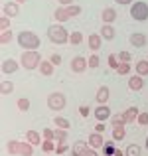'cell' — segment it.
<instances>
[{"label":"cell","instance_id":"6da1fadb","mask_svg":"<svg viewBox=\"0 0 148 156\" xmlns=\"http://www.w3.org/2000/svg\"><path fill=\"white\" fill-rule=\"evenodd\" d=\"M18 44H20V48H24L26 51H34V50L40 48V38L34 34V32L24 30V32L18 34Z\"/></svg>","mask_w":148,"mask_h":156},{"label":"cell","instance_id":"7a4b0ae2","mask_svg":"<svg viewBox=\"0 0 148 156\" xmlns=\"http://www.w3.org/2000/svg\"><path fill=\"white\" fill-rule=\"evenodd\" d=\"M10 154H18V156H34V146L30 142H20V140H8L6 144Z\"/></svg>","mask_w":148,"mask_h":156},{"label":"cell","instance_id":"3957f363","mask_svg":"<svg viewBox=\"0 0 148 156\" xmlns=\"http://www.w3.org/2000/svg\"><path fill=\"white\" fill-rule=\"evenodd\" d=\"M48 38L53 44H67L69 42V32L63 26H59V24H53V26L48 28Z\"/></svg>","mask_w":148,"mask_h":156},{"label":"cell","instance_id":"277c9868","mask_svg":"<svg viewBox=\"0 0 148 156\" xmlns=\"http://www.w3.org/2000/svg\"><path fill=\"white\" fill-rule=\"evenodd\" d=\"M40 63H42V55L38 53V50H34V51H24L22 57H20V65H22V67H26L28 71H32V69H40Z\"/></svg>","mask_w":148,"mask_h":156},{"label":"cell","instance_id":"5b68a950","mask_svg":"<svg viewBox=\"0 0 148 156\" xmlns=\"http://www.w3.org/2000/svg\"><path fill=\"white\" fill-rule=\"evenodd\" d=\"M130 16H132L136 22H144V20H148V4L142 2V0L134 2L132 6H130Z\"/></svg>","mask_w":148,"mask_h":156},{"label":"cell","instance_id":"8992f818","mask_svg":"<svg viewBox=\"0 0 148 156\" xmlns=\"http://www.w3.org/2000/svg\"><path fill=\"white\" fill-rule=\"evenodd\" d=\"M65 105H67V99H65L63 93L55 91V93H49L48 95V107L51 111H63Z\"/></svg>","mask_w":148,"mask_h":156},{"label":"cell","instance_id":"52a82bcc","mask_svg":"<svg viewBox=\"0 0 148 156\" xmlns=\"http://www.w3.org/2000/svg\"><path fill=\"white\" fill-rule=\"evenodd\" d=\"M87 67H89V59H85V57L75 55V57L71 59V71H73V73H83Z\"/></svg>","mask_w":148,"mask_h":156},{"label":"cell","instance_id":"ba28073f","mask_svg":"<svg viewBox=\"0 0 148 156\" xmlns=\"http://www.w3.org/2000/svg\"><path fill=\"white\" fill-rule=\"evenodd\" d=\"M2 12H4V16H8V18H14V16H18V12H20V4L18 2H6L2 6Z\"/></svg>","mask_w":148,"mask_h":156},{"label":"cell","instance_id":"9c48e42d","mask_svg":"<svg viewBox=\"0 0 148 156\" xmlns=\"http://www.w3.org/2000/svg\"><path fill=\"white\" fill-rule=\"evenodd\" d=\"M93 115H95V119H97L99 122H105L107 119L111 117V109H109L107 105H99L97 109H95V113H93Z\"/></svg>","mask_w":148,"mask_h":156},{"label":"cell","instance_id":"30bf717a","mask_svg":"<svg viewBox=\"0 0 148 156\" xmlns=\"http://www.w3.org/2000/svg\"><path fill=\"white\" fill-rule=\"evenodd\" d=\"M103 144H105V138H103L101 133H91V136H89V146L91 148H103Z\"/></svg>","mask_w":148,"mask_h":156},{"label":"cell","instance_id":"8fae6325","mask_svg":"<svg viewBox=\"0 0 148 156\" xmlns=\"http://www.w3.org/2000/svg\"><path fill=\"white\" fill-rule=\"evenodd\" d=\"M109 97H111V91H109L107 85H103V87L97 89V103L99 105H105L107 101H109Z\"/></svg>","mask_w":148,"mask_h":156},{"label":"cell","instance_id":"7c38bea8","mask_svg":"<svg viewBox=\"0 0 148 156\" xmlns=\"http://www.w3.org/2000/svg\"><path fill=\"white\" fill-rule=\"evenodd\" d=\"M101 42H103L101 34H91V36H89V40H87V44H89V50H93V51L101 50Z\"/></svg>","mask_w":148,"mask_h":156},{"label":"cell","instance_id":"4fadbf2b","mask_svg":"<svg viewBox=\"0 0 148 156\" xmlns=\"http://www.w3.org/2000/svg\"><path fill=\"white\" fill-rule=\"evenodd\" d=\"M18 61H16V59H12V57H10V59H4L2 61V73H14L16 71V69H18Z\"/></svg>","mask_w":148,"mask_h":156},{"label":"cell","instance_id":"5bb4252c","mask_svg":"<svg viewBox=\"0 0 148 156\" xmlns=\"http://www.w3.org/2000/svg\"><path fill=\"white\" fill-rule=\"evenodd\" d=\"M129 87L132 89V91H140V89L144 87V79H142L140 75H132L129 79Z\"/></svg>","mask_w":148,"mask_h":156},{"label":"cell","instance_id":"9a60e30c","mask_svg":"<svg viewBox=\"0 0 148 156\" xmlns=\"http://www.w3.org/2000/svg\"><path fill=\"white\" fill-rule=\"evenodd\" d=\"M101 38L107 40V42L115 40V28L111 26V24H103V28H101Z\"/></svg>","mask_w":148,"mask_h":156},{"label":"cell","instance_id":"2e32d148","mask_svg":"<svg viewBox=\"0 0 148 156\" xmlns=\"http://www.w3.org/2000/svg\"><path fill=\"white\" fill-rule=\"evenodd\" d=\"M101 18L105 24H113L115 20H117V12L113 10V8H105V10L101 12Z\"/></svg>","mask_w":148,"mask_h":156},{"label":"cell","instance_id":"e0dca14e","mask_svg":"<svg viewBox=\"0 0 148 156\" xmlns=\"http://www.w3.org/2000/svg\"><path fill=\"white\" fill-rule=\"evenodd\" d=\"M129 40H130V44H132L134 48H144L146 46V36L144 34H132Z\"/></svg>","mask_w":148,"mask_h":156},{"label":"cell","instance_id":"ac0fdd59","mask_svg":"<svg viewBox=\"0 0 148 156\" xmlns=\"http://www.w3.org/2000/svg\"><path fill=\"white\" fill-rule=\"evenodd\" d=\"M53 18L57 20V22H67L71 16L67 14V10H65V6H59V8H55V12H53Z\"/></svg>","mask_w":148,"mask_h":156},{"label":"cell","instance_id":"d6986e66","mask_svg":"<svg viewBox=\"0 0 148 156\" xmlns=\"http://www.w3.org/2000/svg\"><path fill=\"white\" fill-rule=\"evenodd\" d=\"M134 71H136V75H140V77L148 75V59H138V63L134 65Z\"/></svg>","mask_w":148,"mask_h":156},{"label":"cell","instance_id":"ffe728a7","mask_svg":"<svg viewBox=\"0 0 148 156\" xmlns=\"http://www.w3.org/2000/svg\"><path fill=\"white\" fill-rule=\"evenodd\" d=\"M26 140L30 142L32 146L42 144V136H40V133H36V130H28V133H26Z\"/></svg>","mask_w":148,"mask_h":156},{"label":"cell","instance_id":"44dd1931","mask_svg":"<svg viewBox=\"0 0 148 156\" xmlns=\"http://www.w3.org/2000/svg\"><path fill=\"white\" fill-rule=\"evenodd\" d=\"M40 73H42V75H46V77L53 75V63H51V61H46V59H44L42 63H40Z\"/></svg>","mask_w":148,"mask_h":156},{"label":"cell","instance_id":"7402d4cb","mask_svg":"<svg viewBox=\"0 0 148 156\" xmlns=\"http://www.w3.org/2000/svg\"><path fill=\"white\" fill-rule=\"evenodd\" d=\"M138 115H140V113H138L136 107H129V109L125 111V119H126V122H134V121L138 119Z\"/></svg>","mask_w":148,"mask_h":156},{"label":"cell","instance_id":"603a6c76","mask_svg":"<svg viewBox=\"0 0 148 156\" xmlns=\"http://www.w3.org/2000/svg\"><path fill=\"white\" fill-rule=\"evenodd\" d=\"M87 148H89V146L85 144V142H75V146L71 148V156H83Z\"/></svg>","mask_w":148,"mask_h":156},{"label":"cell","instance_id":"cb8c5ba5","mask_svg":"<svg viewBox=\"0 0 148 156\" xmlns=\"http://www.w3.org/2000/svg\"><path fill=\"white\" fill-rule=\"evenodd\" d=\"M12 91H14V85H12V81L2 79V83H0V93H2V95H10Z\"/></svg>","mask_w":148,"mask_h":156},{"label":"cell","instance_id":"d4e9b609","mask_svg":"<svg viewBox=\"0 0 148 156\" xmlns=\"http://www.w3.org/2000/svg\"><path fill=\"white\" fill-rule=\"evenodd\" d=\"M125 136H126L125 126H115L113 129V140H122Z\"/></svg>","mask_w":148,"mask_h":156},{"label":"cell","instance_id":"484cf974","mask_svg":"<svg viewBox=\"0 0 148 156\" xmlns=\"http://www.w3.org/2000/svg\"><path fill=\"white\" fill-rule=\"evenodd\" d=\"M126 156H140L142 154V148L138 144H129L126 146V152H125Z\"/></svg>","mask_w":148,"mask_h":156},{"label":"cell","instance_id":"4316f807","mask_svg":"<svg viewBox=\"0 0 148 156\" xmlns=\"http://www.w3.org/2000/svg\"><path fill=\"white\" fill-rule=\"evenodd\" d=\"M111 125H113V129H115V126H125V125H126L125 113H121V115H115V117H113V121H111Z\"/></svg>","mask_w":148,"mask_h":156},{"label":"cell","instance_id":"83f0119b","mask_svg":"<svg viewBox=\"0 0 148 156\" xmlns=\"http://www.w3.org/2000/svg\"><path fill=\"white\" fill-rule=\"evenodd\" d=\"M53 122H55L57 129H65V130H67L69 126H71V125H69V121H67L65 117H55V119H53Z\"/></svg>","mask_w":148,"mask_h":156},{"label":"cell","instance_id":"f1b7e54d","mask_svg":"<svg viewBox=\"0 0 148 156\" xmlns=\"http://www.w3.org/2000/svg\"><path fill=\"white\" fill-rule=\"evenodd\" d=\"M81 42H83V36H81V32H71V34H69V44H73V46H79Z\"/></svg>","mask_w":148,"mask_h":156},{"label":"cell","instance_id":"f546056e","mask_svg":"<svg viewBox=\"0 0 148 156\" xmlns=\"http://www.w3.org/2000/svg\"><path fill=\"white\" fill-rule=\"evenodd\" d=\"M53 140H55V142H65V140H67V130H65V129H57Z\"/></svg>","mask_w":148,"mask_h":156},{"label":"cell","instance_id":"4dcf8cb0","mask_svg":"<svg viewBox=\"0 0 148 156\" xmlns=\"http://www.w3.org/2000/svg\"><path fill=\"white\" fill-rule=\"evenodd\" d=\"M115 150H117V148H115L113 142H105V144H103V154H105V156H113Z\"/></svg>","mask_w":148,"mask_h":156},{"label":"cell","instance_id":"1f68e13d","mask_svg":"<svg viewBox=\"0 0 148 156\" xmlns=\"http://www.w3.org/2000/svg\"><path fill=\"white\" fill-rule=\"evenodd\" d=\"M10 42H12V32L10 30L2 32V34H0V44H2V46H6V44H10Z\"/></svg>","mask_w":148,"mask_h":156},{"label":"cell","instance_id":"d6a6232c","mask_svg":"<svg viewBox=\"0 0 148 156\" xmlns=\"http://www.w3.org/2000/svg\"><path fill=\"white\" fill-rule=\"evenodd\" d=\"M65 10H67V14H69V16H79V14H81V6H77V4L65 6Z\"/></svg>","mask_w":148,"mask_h":156},{"label":"cell","instance_id":"836d02e7","mask_svg":"<svg viewBox=\"0 0 148 156\" xmlns=\"http://www.w3.org/2000/svg\"><path fill=\"white\" fill-rule=\"evenodd\" d=\"M118 65H121L118 57L115 55V53H111V55H109V67H111V69H118Z\"/></svg>","mask_w":148,"mask_h":156},{"label":"cell","instance_id":"e575fe53","mask_svg":"<svg viewBox=\"0 0 148 156\" xmlns=\"http://www.w3.org/2000/svg\"><path fill=\"white\" fill-rule=\"evenodd\" d=\"M117 57H118V61H121V63H129V61L132 59V55H130L129 51H121V53H117Z\"/></svg>","mask_w":148,"mask_h":156},{"label":"cell","instance_id":"d590c367","mask_svg":"<svg viewBox=\"0 0 148 156\" xmlns=\"http://www.w3.org/2000/svg\"><path fill=\"white\" fill-rule=\"evenodd\" d=\"M42 148H44V152H53V150H55V144H53V140H44Z\"/></svg>","mask_w":148,"mask_h":156},{"label":"cell","instance_id":"8d00e7d4","mask_svg":"<svg viewBox=\"0 0 148 156\" xmlns=\"http://www.w3.org/2000/svg\"><path fill=\"white\" fill-rule=\"evenodd\" d=\"M16 105H18V109L22 111V113H26V111L30 109V101H28V99H18V103H16Z\"/></svg>","mask_w":148,"mask_h":156},{"label":"cell","instance_id":"74e56055","mask_svg":"<svg viewBox=\"0 0 148 156\" xmlns=\"http://www.w3.org/2000/svg\"><path fill=\"white\" fill-rule=\"evenodd\" d=\"M99 63H101L99 55H95V53H93V55L89 57V67H91V69H97V67H99Z\"/></svg>","mask_w":148,"mask_h":156},{"label":"cell","instance_id":"f35d334b","mask_svg":"<svg viewBox=\"0 0 148 156\" xmlns=\"http://www.w3.org/2000/svg\"><path fill=\"white\" fill-rule=\"evenodd\" d=\"M8 28H10V18H8V16H2V18H0V30L6 32Z\"/></svg>","mask_w":148,"mask_h":156},{"label":"cell","instance_id":"ab89813d","mask_svg":"<svg viewBox=\"0 0 148 156\" xmlns=\"http://www.w3.org/2000/svg\"><path fill=\"white\" fill-rule=\"evenodd\" d=\"M117 71L121 73V75H129V73H130V65H129V63H121Z\"/></svg>","mask_w":148,"mask_h":156},{"label":"cell","instance_id":"60d3db41","mask_svg":"<svg viewBox=\"0 0 148 156\" xmlns=\"http://www.w3.org/2000/svg\"><path fill=\"white\" fill-rule=\"evenodd\" d=\"M136 121H138V125L146 126V125H148V113H140V115H138V119H136Z\"/></svg>","mask_w":148,"mask_h":156},{"label":"cell","instance_id":"b9f144b4","mask_svg":"<svg viewBox=\"0 0 148 156\" xmlns=\"http://www.w3.org/2000/svg\"><path fill=\"white\" fill-rule=\"evenodd\" d=\"M53 136H55V130L44 129V138H46V140H53Z\"/></svg>","mask_w":148,"mask_h":156},{"label":"cell","instance_id":"7bdbcfd3","mask_svg":"<svg viewBox=\"0 0 148 156\" xmlns=\"http://www.w3.org/2000/svg\"><path fill=\"white\" fill-rule=\"evenodd\" d=\"M79 115L81 117H89V115H91V109H89L87 105H81L79 107Z\"/></svg>","mask_w":148,"mask_h":156},{"label":"cell","instance_id":"ee69618b","mask_svg":"<svg viewBox=\"0 0 148 156\" xmlns=\"http://www.w3.org/2000/svg\"><path fill=\"white\" fill-rule=\"evenodd\" d=\"M55 152H57V154H63V152H67V144H65V142H59V144L55 146Z\"/></svg>","mask_w":148,"mask_h":156},{"label":"cell","instance_id":"f6af8a7d","mask_svg":"<svg viewBox=\"0 0 148 156\" xmlns=\"http://www.w3.org/2000/svg\"><path fill=\"white\" fill-rule=\"evenodd\" d=\"M49 61H51L53 65H59L61 63V55H59V53H53V55L49 57Z\"/></svg>","mask_w":148,"mask_h":156},{"label":"cell","instance_id":"bcb514c9","mask_svg":"<svg viewBox=\"0 0 148 156\" xmlns=\"http://www.w3.org/2000/svg\"><path fill=\"white\" fill-rule=\"evenodd\" d=\"M83 156H99V154H97V150H95V148H91V146H89V148L85 150V154H83Z\"/></svg>","mask_w":148,"mask_h":156},{"label":"cell","instance_id":"7dc6e473","mask_svg":"<svg viewBox=\"0 0 148 156\" xmlns=\"http://www.w3.org/2000/svg\"><path fill=\"white\" fill-rule=\"evenodd\" d=\"M105 129H107V126L103 125V122H99V125L95 126V133H101V134H103V133H105Z\"/></svg>","mask_w":148,"mask_h":156},{"label":"cell","instance_id":"c3c4849f","mask_svg":"<svg viewBox=\"0 0 148 156\" xmlns=\"http://www.w3.org/2000/svg\"><path fill=\"white\" fill-rule=\"evenodd\" d=\"M57 2H59V6H71L75 0H57Z\"/></svg>","mask_w":148,"mask_h":156},{"label":"cell","instance_id":"681fc988","mask_svg":"<svg viewBox=\"0 0 148 156\" xmlns=\"http://www.w3.org/2000/svg\"><path fill=\"white\" fill-rule=\"evenodd\" d=\"M115 2H117V4H122V6H126V4H130L132 0H115Z\"/></svg>","mask_w":148,"mask_h":156},{"label":"cell","instance_id":"f907efd6","mask_svg":"<svg viewBox=\"0 0 148 156\" xmlns=\"http://www.w3.org/2000/svg\"><path fill=\"white\" fill-rule=\"evenodd\" d=\"M113 156H126V154H122V150H115Z\"/></svg>","mask_w":148,"mask_h":156},{"label":"cell","instance_id":"816d5d0a","mask_svg":"<svg viewBox=\"0 0 148 156\" xmlns=\"http://www.w3.org/2000/svg\"><path fill=\"white\" fill-rule=\"evenodd\" d=\"M14 2H18V4H24V2H28V0H14Z\"/></svg>","mask_w":148,"mask_h":156},{"label":"cell","instance_id":"f5cc1de1","mask_svg":"<svg viewBox=\"0 0 148 156\" xmlns=\"http://www.w3.org/2000/svg\"><path fill=\"white\" fill-rule=\"evenodd\" d=\"M146 150H148V138H146Z\"/></svg>","mask_w":148,"mask_h":156}]
</instances>
